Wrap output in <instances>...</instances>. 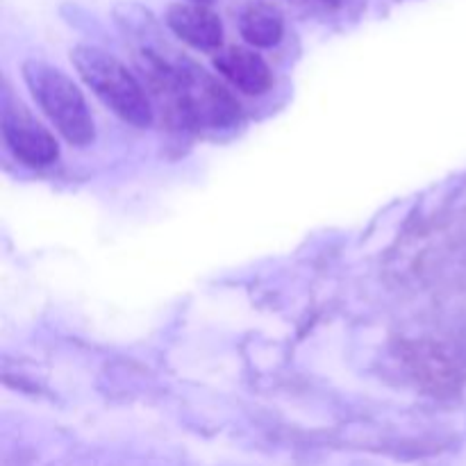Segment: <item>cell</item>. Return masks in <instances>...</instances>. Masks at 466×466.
<instances>
[{
  "mask_svg": "<svg viewBox=\"0 0 466 466\" xmlns=\"http://www.w3.org/2000/svg\"><path fill=\"white\" fill-rule=\"evenodd\" d=\"M146 91L182 127H230L241 118L235 96L203 66L153 36L141 41L135 55Z\"/></svg>",
  "mask_w": 466,
  "mask_h": 466,
  "instance_id": "6da1fadb",
  "label": "cell"
},
{
  "mask_svg": "<svg viewBox=\"0 0 466 466\" xmlns=\"http://www.w3.org/2000/svg\"><path fill=\"white\" fill-rule=\"evenodd\" d=\"M71 62L85 85L121 121L146 127L153 123V103L144 82L118 57L98 46H76Z\"/></svg>",
  "mask_w": 466,
  "mask_h": 466,
  "instance_id": "7a4b0ae2",
  "label": "cell"
},
{
  "mask_svg": "<svg viewBox=\"0 0 466 466\" xmlns=\"http://www.w3.org/2000/svg\"><path fill=\"white\" fill-rule=\"evenodd\" d=\"M23 80L41 112L68 144L77 148L94 144L96 126L89 105L80 86L62 68L41 59H27L23 64Z\"/></svg>",
  "mask_w": 466,
  "mask_h": 466,
  "instance_id": "3957f363",
  "label": "cell"
},
{
  "mask_svg": "<svg viewBox=\"0 0 466 466\" xmlns=\"http://www.w3.org/2000/svg\"><path fill=\"white\" fill-rule=\"evenodd\" d=\"M3 137L14 157L27 167H48L59 157V144L53 132L41 126L9 89L3 94Z\"/></svg>",
  "mask_w": 466,
  "mask_h": 466,
  "instance_id": "277c9868",
  "label": "cell"
},
{
  "mask_svg": "<svg viewBox=\"0 0 466 466\" xmlns=\"http://www.w3.org/2000/svg\"><path fill=\"white\" fill-rule=\"evenodd\" d=\"M167 27L182 41L203 53H214L223 46V23L214 9L198 3H171L164 14Z\"/></svg>",
  "mask_w": 466,
  "mask_h": 466,
  "instance_id": "5b68a950",
  "label": "cell"
},
{
  "mask_svg": "<svg viewBox=\"0 0 466 466\" xmlns=\"http://www.w3.org/2000/svg\"><path fill=\"white\" fill-rule=\"evenodd\" d=\"M214 68L241 94L262 96L273 86L271 68L255 48L226 46L214 55Z\"/></svg>",
  "mask_w": 466,
  "mask_h": 466,
  "instance_id": "8992f818",
  "label": "cell"
},
{
  "mask_svg": "<svg viewBox=\"0 0 466 466\" xmlns=\"http://www.w3.org/2000/svg\"><path fill=\"white\" fill-rule=\"evenodd\" d=\"M239 35L253 48H273L285 36V16L268 0H250L239 14Z\"/></svg>",
  "mask_w": 466,
  "mask_h": 466,
  "instance_id": "52a82bcc",
  "label": "cell"
},
{
  "mask_svg": "<svg viewBox=\"0 0 466 466\" xmlns=\"http://www.w3.org/2000/svg\"><path fill=\"white\" fill-rule=\"evenodd\" d=\"M191 3H198V5H209L212 0H191Z\"/></svg>",
  "mask_w": 466,
  "mask_h": 466,
  "instance_id": "ba28073f",
  "label": "cell"
}]
</instances>
